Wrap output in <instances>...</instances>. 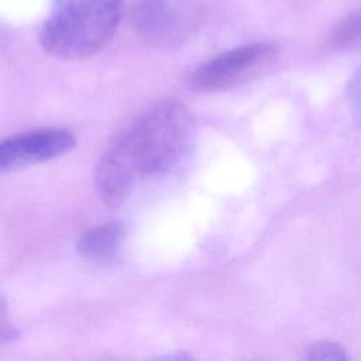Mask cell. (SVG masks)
Segmentation results:
<instances>
[{
  "mask_svg": "<svg viewBox=\"0 0 361 361\" xmlns=\"http://www.w3.org/2000/svg\"><path fill=\"white\" fill-rule=\"evenodd\" d=\"M193 141V120L183 104L162 100L135 117L106 147L94 169V186L110 207L121 204L134 185L173 169Z\"/></svg>",
  "mask_w": 361,
  "mask_h": 361,
  "instance_id": "6da1fadb",
  "label": "cell"
},
{
  "mask_svg": "<svg viewBox=\"0 0 361 361\" xmlns=\"http://www.w3.org/2000/svg\"><path fill=\"white\" fill-rule=\"evenodd\" d=\"M124 0H52L39 42L55 58L79 61L100 52L114 37Z\"/></svg>",
  "mask_w": 361,
  "mask_h": 361,
  "instance_id": "7a4b0ae2",
  "label": "cell"
},
{
  "mask_svg": "<svg viewBox=\"0 0 361 361\" xmlns=\"http://www.w3.org/2000/svg\"><path fill=\"white\" fill-rule=\"evenodd\" d=\"M202 0H133L131 21L138 37L159 49H175L199 30Z\"/></svg>",
  "mask_w": 361,
  "mask_h": 361,
  "instance_id": "3957f363",
  "label": "cell"
},
{
  "mask_svg": "<svg viewBox=\"0 0 361 361\" xmlns=\"http://www.w3.org/2000/svg\"><path fill=\"white\" fill-rule=\"evenodd\" d=\"M274 42H252L219 54L189 76L196 92H220L244 85L267 72L278 59Z\"/></svg>",
  "mask_w": 361,
  "mask_h": 361,
  "instance_id": "277c9868",
  "label": "cell"
},
{
  "mask_svg": "<svg viewBox=\"0 0 361 361\" xmlns=\"http://www.w3.org/2000/svg\"><path fill=\"white\" fill-rule=\"evenodd\" d=\"M75 145L72 133L48 128L0 141V172L20 169L66 154Z\"/></svg>",
  "mask_w": 361,
  "mask_h": 361,
  "instance_id": "5b68a950",
  "label": "cell"
},
{
  "mask_svg": "<svg viewBox=\"0 0 361 361\" xmlns=\"http://www.w3.org/2000/svg\"><path fill=\"white\" fill-rule=\"evenodd\" d=\"M126 238V227L120 221H110L86 231L78 241L79 255L93 264L107 265L118 254Z\"/></svg>",
  "mask_w": 361,
  "mask_h": 361,
  "instance_id": "8992f818",
  "label": "cell"
},
{
  "mask_svg": "<svg viewBox=\"0 0 361 361\" xmlns=\"http://www.w3.org/2000/svg\"><path fill=\"white\" fill-rule=\"evenodd\" d=\"M329 42L336 49H351L361 45V7L333 27Z\"/></svg>",
  "mask_w": 361,
  "mask_h": 361,
  "instance_id": "52a82bcc",
  "label": "cell"
},
{
  "mask_svg": "<svg viewBox=\"0 0 361 361\" xmlns=\"http://www.w3.org/2000/svg\"><path fill=\"white\" fill-rule=\"evenodd\" d=\"M307 360H333V361H341L347 360V354L344 348L336 343H316L313 344L306 355Z\"/></svg>",
  "mask_w": 361,
  "mask_h": 361,
  "instance_id": "ba28073f",
  "label": "cell"
},
{
  "mask_svg": "<svg viewBox=\"0 0 361 361\" xmlns=\"http://www.w3.org/2000/svg\"><path fill=\"white\" fill-rule=\"evenodd\" d=\"M347 103L348 109L361 127V66L355 71L347 85Z\"/></svg>",
  "mask_w": 361,
  "mask_h": 361,
  "instance_id": "9c48e42d",
  "label": "cell"
},
{
  "mask_svg": "<svg viewBox=\"0 0 361 361\" xmlns=\"http://www.w3.org/2000/svg\"><path fill=\"white\" fill-rule=\"evenodd\" d=\"M17 330L10 319L6 302L0 298V344L10 343L17 338Z\"/></svg>",
  "mask_w": 361,
  "mask_h": 361,
  "instance_id": "30bf717a",
  "label": "cell"
}]
</instances>
